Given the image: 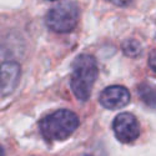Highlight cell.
I'll return each mask as SVG.
<instances>
[{
    "mask_svg": "<svg viewBox=\"0 0 156 156\" xmlns=\"http://www.w3.org/2000/svg\"><path fill=\"white\" fill-rule=\"evenodd\" d=\"M96 77L98 65L95 58L89 54L79 55L73 62V73L70 80L74 95L81 101H86L91 95Z\"/></svg>",
    "mask_w": 156,
    "mask_h": 156,
    "instance_id": "6da1fadb",
    "label": "cell"
},
{
    "mask_svg": "<svg viewBox=\"0 0 156 156\" xmlns=\"http://www.w3.org/2000/svg\"><path fill=\"white\" fill-rule=\"evenodd\" d=\"M79 126V118L70 110H56L46 115L39 122L41 135L49 141L68 139Z\"/></svg>",
    "mask_w": 156,
    "mask_h": 156,
    "instance_id": "7a4b0ae2",
    "label": "cell"
},
{
    "mask_svg": "<svg viewBox=\"0 0 156 156\" xmlns=\"http://www.w3.org/2000/svg\"><path fill=\"white\" fill-rule=\"evenodd\" d=\"M79 19V9L73 2H64L53 6L46 14L45 23L55 33H69L75 29Z\"/></svg>",
    "mask_w": 156,
    "mask_h": 156,
    "instance_id": "3957f363",
    "label": "cell"
},
{
    "mask_svg": "<svg viewBox=\"0 0 156 156\" xmlns=\"http://www.w3.org/2000/svg\"><path fill=\"white\" fill-rule=\"evenodd\" d=\"M112 129L115 136L124 144H131L140 135V125L137 119L130 112H121L114 119Z\"/></svg>",
    "mask_w": 156,
    "mask_h": 156,
    "instance_id": "277c9868",
    "label": "cell"
},
{
    "mask_svg": "<svg viewBox=\"0 0 156 156\" xmlns=\"http://www.w3.org/2000/svg\"><path fill=\"white\" fill-rule=\"evenodd\" d=\"M100 104L109 110H116L124 108L130 101L129 90L120 85H112L104 89L100 94Z\"/></svg>",
    "mask_w": 156,
    "mask_h": 156,
    "instance_id": "5b68a950",
    "label": "cell"
},
{
    "mask_svg": "<svg viewBox=\"0 0 156 156\" xmlns=\"http://www.w3.org/2000/svg\"><path fill=\"white\" fill-rule=\"evenodd\" d=\"M2 96H8L15 90L20 79V66L18 62L5 61L2 64Z\"/></svg>",
    "mask_w": 156,
    "mask_h": 156,
    "instance_id": "8992f818",
    "label": "cell"
},
{
    "mask_svg": "<svg viewBox=\"0 0 156 156\" xmlns=\"http://www.w3.org/2000/svg\"><path fill=\"white\" fill-rule=\"evenodd\" d=\"M137 93L147 106L156 109V86H152L147 83H142L137 87Z\"/></svg>",
    "mask_w": 156,
    "mask_h": 156,
    "instance_id": "52a82bcc",
    "label": "cell"
},
{
    "mask_svg": "<svg viewBox=\"0 0 156 156\" xmlns=\"http://www.w3.org/2000/svg\"><path fill=\"white\" fill-rule=\"evenodd\" d=\"M122 50L124 53L127 55V56H131V58H137L140 54H141V45L136 41V40H126L124 41L122 44Z\"/></svg>",
    "mask_w": 156,
    "mask_h": 156,
    "instance_id": "ba28073f",
    "label": "cell"
},
{
    "mask_svg": "<svg viewBox=\"0 0 156 156\" xmlns=\"http://www.w3.org/2000/svg\"><path fill=\"white\" fill-rule=\"evenodd\" d=\"M149 65H150V68L156 73V49L151 51V54L149 56Z\"/></svg>",
    "mask_w": 156,
    "mask_h": 156,
    "instance_id": "9c48e42d",
    "label": "cell"
},
{
    "mask_svg": "<svg viewBox=\"0 0 156 156\" xmlns=\"http://www.w3.org/2000/svg\"><path fill=\"white\" fill-rule=\"evenodd\" d=\"M109 2L118 6H124V5H127L129 3H131V0H109Z\"/></svg>",
    "mask_w": 156,
    "mask_h": 156,
    "instance_id": "30bf717a",
    "label": "cell"
},
{
    "mask_svg": "<svg viewBox=\"0 0 156 156\" xmlns=\"http://www.w3.org/2000/svg\"><path fill=\"white\" fill-rule=\"evenodd\" d=\"M81 156H91V155H87V154H84V155H81Z\"/></svg>",
    "mask_w": 156,
    "mask_h": 156,
    "instance_id": "8fae6325",
    "label": "cell"
},
{
    "mask_svg": "<svg viewBox=\"0 0 156 156\" xmlns=\"http://www.w3.org/2000/svg\"><path fill=\"white\" fill-rule=\"evenodd\" d=\"M50 2H54V0H50Z\"/></svg>",
    "mask_w": 156,
    "mask_h": 156,
    "instance_id": "7c38bea8",
    "label": "cell"
}]
</instances>
